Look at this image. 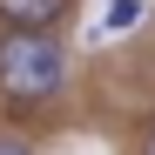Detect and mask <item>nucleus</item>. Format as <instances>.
Instances as JSON below:
<instances>
[{
    "instance_id": "1",
    "label": "nucleus",
    "mask_w": 155,
    "mask_h": 155,
    "mask_svg": "<svg viewBox=\"0 0 155 155\" xmlns=\"http://www.w3.org/2000/svg\"><path fill=\"white\" fill-rule=\"evenodd\" d=\"M68 81V47L54 34H0V94L7 101H54Z\"/></svg>"
},
{
    "instance_id": "4",
    "label": "nucleus",
    "mask_w": 155,
    "mask_h": 155,
    "mask_svg": "<svg viewBox=\"0 0 155 155\" xmlns=\"http://www.w3.org/2000/svg\"><path fill=\"white\" fill-rule=\"evenodd\" d=\"M0 155H34V148L20 142V135H0Z\"/></svg>"
},
{
    "instance_id": "3",
    "label": "nucleus",
    "mask_w": 155,
    "mask_h": 155,
    "mask_svg": "<svg viewBox=\"0 0 155 155\" xmlns=\"http://www.w3.org/2000/svg\"><path fill=\"white\" fill-rule=\"evenodd\" d=\"M142 20V0H108V20H101V34H128Z\"/></svg>"
},
{
    "instance_id": "2",
    "label": "nucleus",
    "mask_w": 155,
    "mask_h": 155,
    "mask_svg": "<svg viewBox=\"0 0 155 155\" xmlns=\"http://www.w3.org/2000/svg\"><path fill=\"white\" fill-rule=\"evenodd\" d=\"M74 0H0V20L7 27H27V34H47V27H61Z\"/></svg>"
},
{
    "instance_id": "5",
    "label": "nucleus",
    "mask_w": 155,
    "mask_h": 155,
    "mask_svg": "<svg viewBox=\"0 0 155 155\" xmlns=\"http://www.w3.org/2000/svg\"><path fill=\"white\" fill-rule=\"evenodd\" d=\"M142 155H155V135H148V148H142Z\"/></svg>"
}]
</instances>
